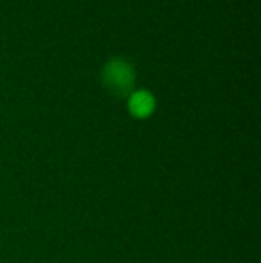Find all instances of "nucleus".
<instances>
[{
	"label": "nucleus",
	"mask_w": 261,
	"mask_h": 263,
	"mask_svg": "<svg viewBox=\"0 0 261 263\" xmlns=\"http://www.w3.org/2000/svg\"><path fill=\"white\" fill-rule=\"evenodd\" d=\"M102 84L113 97H129L134 91V66L124 58H109L102 66Z\"/></svg>",
	"instance_id": "nucleus-1"
},
{
	"label": "nucleus",
	"mask_w": 261,
	"mask_h": 263,
	"mask_svg": "<svg viewBox=\"0 0 261 263\" xmlns=\"http://www.w3.org/2000/svg\"><path fill=\"white\" fill-rule=\"evenodd\" d=\"M127 109L134 118H149L156 109V97L149 90H134L127 97Z\"/></svg>",
	"instance_id": "nucleus-2"
}]
</instances>
